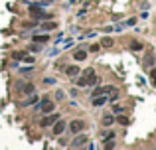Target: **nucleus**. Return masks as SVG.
<instances>
[{"label": "nucleus", "mask_w": 156, "mask_h": 150, "mask_svg": "<svg viewBox=\"0 0 156 150\" xmlns=\"http://www.w3.org/2000/svg\"><path fill=\"white\" fill-rule=\"evenodd\" d=\"M30 10H32L34 18H42V20H52V14H44L40 10V4H30Z\"/></svg>", "instance_id": "1"}, {"label": "nucleus", "mask_w": 156, "mask_h": 150, "mask_svg": "<svg viewBox=\"0 0 156 150\" xmlns=\"http://www.w3.org/2000/svg\"><path fill=\"white\" fill-rule=\"evenodd\" d=\"M38 109H40L42 113H44V115H47V113H53L55 105H53V101H50V99H44V101H42V103L38 105Z\"/></svg>", "instance_id": "2"}, {"label": "nucleus", "mask_w": 156, "mask_h": 150, "mask_svg": "<svg viewBox=\"0 0 156 150\" xmlns=\"http://www.w3.org/2000/svg\"><path fill=\"white\" fill-rule=\"evenodd\" d=\"M79 75H81V77L77 79V85H81V87H83V85H89V79H91L95 73H93V69L89 67V69H85V71L79 73Z\"/></svg>", "instance_id": "3"}, {"label": "nucleus", "mask_w": 156, "mask_h": 150, "mask_svg": "<svg viewBox=\"0 0 156 150\" xmlns=\"http://www.w3.org/2000/svg\"><path fill=\"white\" fill-rule=\"evenodd\" d=\"M69 128H71L73 134H77V132H81L85 128V123L83 121H71V123H69Z\"/></svg>", "instance_id": "4"}, {"label": "nucleus", "mask_w": 156, "mask_h": 150, "mask_svg": "<svg viewBox=\"0 0 156 150\" xmlns=\"http://www.w3.org/2000/svg\"><path fill=\"white\" fill-rule=\"evenodd\" d=\"M55 121H59V115H55V113H47V117H44L42 124H44V126H50V124H55Z\"/></svg>", "instance_id": "5"}, {"label": "nucleus", "mask_w": 156, "mask_h": 150, "mask_svg": "<svg viewBox=\"0 0 156 150\" xmlns=\"http://www.w3.org/2000/svg\"><path fill=\"white\" fill-rule=\"evenodd\" d=\"M12 59H24V61H28V63H32V61H34V57H32V55H28L26 52H14Z\"/></svg>", "instance_id": "6"}, {"label": "nucleus", "mask_w": 156, "mask_h": 150, "mask_svg": "<svg viewBox=\"0 0 156 150\" xmlns=\"http://www.w3.org/2000/svg\"><path fill=\"white\" fill-rule=\"evenodd\" d=\"M113 89H115V87H97V89H95V91L91 93V97H99V95H107V93L109 91H113Z\"/></svg>", "instance_id": "7"}, {"label": "nucleus", "mask_w": 156, "mask_h": 150, "mask_svg": "<svg viewBox=\"0 0 156 150\" xmlns=\"http://www.w3.org/2000/svg\"><path fill=\"white\" fill-rule=\"evenodd\" d=\"M65 73H67L69 77H77L79 73H81V69H79L77 65H69V67H65Z\"/></svg>", "instance_id": "8"}, {"label": "nucleus", "mask_w": 156, "mask_h": 150, "mask_svg": "<svg viewBox=\"0 0 156 150\" xmlns=\"http://www.w3.org/2000/svg\"><path fill=\"white\" fill-rule=\"evenodd\" d=\"M85 144H87V136L81 134V136H75V140L71 142V146H85Z\"/></svg>", "instance_id": "9"}, {"label": "nucleus", "mask_w": 156, "mask_h": 150, "mask_svg": "<svg viewBox=\"0 0 156 150\" xmlns=\"http://www.w3.org/2000/svg\"><path fill=\"white\" fill-rule=\"evenodd\" d=\"M63 131H65V123H61V121H55V126H53V132H55V134H61Z\"/></svg>", "instance_id": "10"}, {"label": "nucleus", "mask_w": 156, "mask_h": 150, "mask_svg": "<svg viewBox=\"0 0 156 150\" xmlns=\"http://www.w3.org/2000/svg\"><path fill=\"white\" fill-rule=\"evenodd\" d=\"M73 57H75V61H83V59L87 57V52H83V50H77V52L73 53Z\"/></svg>", "instance_id": "11"}, {"label": "nucleus", "mask_w": 156, "mask_h": 150, "mask_svg": "<svg viewBox=\"0 0 156 150\" xmlns=\"http://www.w3.org/2000/svg\"><path fill=\"white\" fill-rule=\"evenodd\" d=\"M34 42L36 44H46V42H50V36H46V34L44 36H34Z\"/></svg>", "instance_id": "12"}, {"label": "nucleus", "mask_w": 156, "mask_h": 150, "mask_svg": "<svg viewBox=\"0 0 156 150\" xmlns=\"http://www.w3.org/2000/svg\"><path fill=\"white\" fill-rule=\"evenodd\" d=\"M113 123H115V117H113V115H105V118H103V124H105V126H111Z\"/></svg>", "instance_id": "13"}, {"label": "nucleus", "mask_w": 156, "mask_h": 150, "mask_svg": "<svg viewBox=\"0 0 156 150\" xmlns=\"http://www.w3.org/2000/svg\"><path fill=\"white\" fill-rule=\"evenodd\" d=\"M18 87H20V89H22L24 93H32V91H34V85H32V83H26V85H18Z\"/></svg>", "instance_id": "14"}, {"label": "nucleus", "mask_w": 156, "mask_h": 150, "mask_svg": "<svg viewBox=\"0 0 156 150\" xmlns=\"http://www.w3.org/2000/svg\"><path fill=\"white\" fill-rule=\"evenodd\" d=\"M130 50H134V52H140V50H142V44L134 39V42H130Z\"/></svg>", "instance_id": "15"}, {"label": "nucleus", "mask_w": 156, "mask_h": 150, "mask_svg": "<svg viewBox=\"0 0 156 150\" xmlns=\"http://www.w3.org/2000/svg\"><path fill=\"white\" fill-rule=\"evenodd\" d=\"M152 61H154V53H148L146 59H144V67H150V65H152Z\"/></svg>", "instance_id": "16"}, {"label": "nucleus", "mask_w": 156, "mask_h": 150, "mask_svg": "<svg viewBox=\"0 0 156 150\" xmlns=\"http://www.w3.org/2000/svg\"><path fill=\"white\" fill-rule=\"evenodd\" d=\"M101 46H103V47H111V46H113V39H111V38H103V39H101Z\"/></svg>", "instance_id": "17"}, {"label": "nucleus", "mask_w": 156, "mask_h": 150, "mask_svg": "<svg viewBox=\"0 0 156 150\" xmlns=\"http://www.w3.org/2000/svg\"><path fill=\"white\" fill-rule=\"evenodd\" d=\"M55 28V22H46V24H42V30H53Z\"/></svg>", "instance_id": "18"}, {"label": "nucleus", "mask_w": 156, "mask_h": 150, "mask_svg": "<svg viewBox=\"0 0 156 150\" xmlns=\"http://www.w3.org/2000/svg\"><path fill=\"white\" fill-rule=\"evenodd\" d=\"M150 79H152V85L156 87V67L152 69V71H150Z\"/></svg>", "instance_id": "19"}, {"label": "nucleus", "mask_w": 156, "mask_h": 150, "mask_svg": "<svg viewBox=\"0 0 156 150\" xmlns=\"http://www.w3.org/2000/svg\"><path fill=\"white\" fill-rule=\"evenodd\" d=\"M63 97H65V93L61 91V89H59V91H55V99H58V101H61Z\"/></svg>", "instance_id": "20"}, {"label": "nucleus", "mask_w": 156, "mask_h": 150, "mask_svg": "<svg viewBox=\"0 0 156 150\" xmlns=\"http://www.w3.org/2000/svg\"><path fill=\"white\" fill-rule=\"evenodd\" d=\"M117 121H119V124H129V118L127 117H119Z\"/></svg>", "instance_id": "21"}, {"label": "nucleus", "mask_w": 156, "mask_h": 150, "mask_svg": "<svg viewBox=\"0 0 156 150\" xmlns=\"http://www.w3.org/2000/svg\"><path fill=\"white\" fill-rule=\"evenodd\" d=\"M89 83H91V85H99V83H101V79H99V77H91V79H89Z\"/></svg>", "instance_id": "22"}, {"label": "nucleus", "mask_w": 156, "mask_h": 150, "mask_svg": "<svg viewBox=\"0 0 156 150\" xmlns=\"http://www.w3.org/2000/svg\"><path fill=\"white\" fill-rule=\"evenodd\" d=\"M113 113H115V115H121V113H123V107H113Z\"/></svg>", "instance_id": "23"}, {"label": "nucleus", "mask_w": 156, "mask_h": 150, "mask_svg": "<svg viewBox=\"0 0 156 150\" xmlns=\"http://www.w3.org/2000/svg\"><path fill=\"white\" fill-rule=\"evenodd\" d=\"M32 103H36V95H32V97L26 101V105H32Z\"/></svg>", "instance_id": "24"}, {"label": "nucleus", "mask_w": 156, "mask_h": 150, "mask_svg": "<svg viewBox=\"0 0 156 150\" xmlns=\"http://www.w3.org/2000/svg\"><path fill=\"white\" fill-rule=\"evenodd\" d=\"M30 50H32V52H40V46H38V44H34V46H30Z\"/></svg>", "instance_id": "25"}]
</instances>
